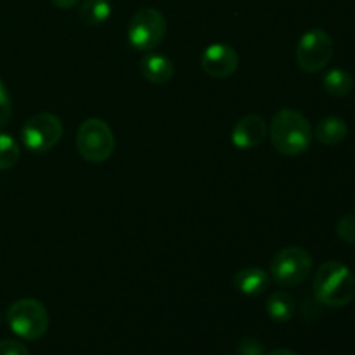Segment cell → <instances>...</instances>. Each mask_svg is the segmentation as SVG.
Listing matches in <instances>:
<instances>
[{"instance_id":"ffe728a7","label":"cell","mask_w":355,"mask_h":355,"mask_svg":"<svg viewBox=\"0 0 355 355\" xmlns=\"http://www.w3.org/2000/svg\"><path fill=\"white\" fill-rule=\"evenodd\" d=\"M0 355H30V352L16 340H0Z\"/></svg>"},{"instance_id":"30bf717a","label":"cell","mask_w":355,"mask_h":355,"mask_svg":"<svg viewBox=\"0 0 355 355\" xmlns=\"http://www.w3.org/2000/svg\"><path fill=\"white\" fill-rule=\"evenodd\" d=\"M267 134H269V127H267L266 120L262 116L246 114V116L239 118L234 127H232L231 141L238 149L248 151V149L262 144Z\"/></svg>"},{"instance_id":"44dd1931","label":"cell","mask_w":355,"mask_h":355,"mask_svg":"<svg viewBox=\"0 0 355 355\" xmlns=\"http://www.w3.org/2000/svg\"><path fill=\"white\" fill-rule=\"evenodd\" d=\"M238 355H263V345L255 338H245L239 343Z\"/></svg>"},{"instance_id":"2e32d148","label":"cell","mask_w":355,"mask_h":355,"mask_svg":"<svg viewBox=\"0 0 355 355\" xmlns=\"http://www.w3.org/2000/svg\"><path fill=\"white\" fill-rule=\"evenodd\" d=\"M322 89L333 97H345L354 89V76L345 69H329L322 76Z\"/></svg>"},{"instance_id":"8992f818","label":"cell","mask_w":355,"mask_h":355,"mask_svg":"<svg viewBox=\"0 0 355 355\" xmlns=\"http://www.w3.org/2000/svg\"><path fill=\"white\" fill-rule=\"evenodd\" d=\"M166 35V19L155 7H144L132 16L127 37L134 49L151 52L158 47Z\"/></svg>"},{"instance_id":"ba28073f","label":"cell","mask_w":355,"mask_h":355,"mask_svg":"<svg viewBox=\"0 0 355 355\" xmlns=\"http://www.w3.org/2000/svg\"><path fill=\"white\" fill-rule=\"evenodd\" d=\"M333 38L321 28L305 31L297 45V62L307 73H318L329 64L333 58Z\"/></svg>"},{"instance_id":"7a4b0ae2","label":"cell","mask_w":355,"mask_h":355,"mask_svg":"<svg viewBox=\"0 0 355 355\" xmlns=\"http://www.w3.org/2000/svg\"><path fill=\"white\" fill-rule=\"evenodd\" d=\"M312 288L322 305L345 307L355 298V276L345 263L329 260L318 269Z\"/></svg>"},{"instance_id":"d4e9b609","label":"cell","mask_w":355,"mask_h":355,"mask_svg":"<svg viewBox=\"0 0 355 355\" xmlns=\"http://www.w3.org/2000/svg\"><path fill=\"white\" fill-rule=\"evenodd\" d=\"M0 321H2V315H0Z\"/></svg>"},{"instance_id":"7c38bea8","label":"cell","mask_w":355,"mask_h":355,"mask_svg":"<svg viewBox=\"0 0 355 355\" xmlns=\"http://www.w3.org/2000/svg\"><path fill=\"white\" fill-rule=\"evenodd\" d=\"M232 283L239 293L246 295V297H259V295L266 293L269 288L270 276L266 270L257 269V267H245L236 272Z\"/></svg>"},{"instance_id":"4fadbf2b","label":"cell","mask_w":355,"mask_h":355,"mask_svg":"<svg viewBox=\"0 0 355 355\" xmlns=\"http://www.w3.org/2000/svg\"><path fill=\"white\" fill-rule=\"evenodd\" d=\"M347 134H349V127H347L345 120L340 116L321 118L314 130V137L326 146L340 144L347 137Z\"/></svg>"},{"instance_id":"8fae6325","label":"cell","mask_w":355,"mask_h":355,"mask_svg":"<svg viewBox=\"0 0 355 355\" xmlns=\"http://www.w3.org/2000/svg\"><path fill=\"white\" fill-rule=\"evenodd\" d=\"M139 69L146 80H149L151 83H158V85L168 83L175 73L172 59L166 58L165 54H158V52H148L146 55H142V59L139 61Z\"/></svg>"},{"instance_id":"5bb4252c","label":"cell","mask_w":355,"mask_h":355,"mask_svg":"<svg viewBox=\"0 0 355 355\" xmlns=\"http://www.w3.org/2000/svg\"><path fill=\"white\" fill-rule=\"evenodd\" d=\"M297 312L295 298L288 291H274L267 300V314L276 322H288Z\"/></svg>"},{"instance_id":"603a6c76","label":"cell","mask_w":355,"mask_h":355,"mask_svg":"<svg viewBox=\"0 0 355 355\" xmlns=\"http://www.w3.org/2000/svg\"><path fill=\"white\" fill-rule=\"evenodd\" d=\"M266 355H298V354L293 352V350H290V349H276V350H272V352H269Z\"/></svg>"},{"instance_id":"6da1fadb","label":"cell","mask_w":355,"mask_h":355,"mask_svg":"<svg viewBox=\"0 0 355 355\" xmlns=\"http://www.w3.org/2000/svg\"><path fill=\"white\" fill-rule=\"evenodd\" d=\"M267 135L277 153L284 156H298L311 148L314 130L305 114L293 107H283L270 120Z\"/></svg>"},{"instance_id":"ac0fdd59","label":"cell","mask_w":355,"mask_h":355,"mask_svg":"<svg viewBox=\"0 0 355 355\" xmlns=\"http://www.w3.org/2000/svg\"><path fill=\"white\" fill-rule=\"evenodd\" d=\"M336 234L347 245L355 246V215L350 214L340 218L338 224H336Z\"/></svg>"},{"instance_id":"3957f363","label":"cell","mask_w":355,"mask_h":355,"mask_svg":"<svg viewBox=\"0 0 355 355\" xmlns=\"http://www.w3.org/2000/svg\"><path fill=\"white\" fill-rule=\"evenodd\" d=\"M7 322L16 336L23 340H38L49 329V312L35 298H21L7 309Z\"/></svg>"},{"instance_id":"d6986e66","label":"cell","mask_w":355,"mask_h":355,"mask_svg":"<svg viewBox=\"0 0 355 355\" xmlns=\"http://www.w3.org/2000/svg\"><path fill=\"white\" fill-rule=\"evenodd\" d=\"M10 113H12V104H10L9 92L0 80V128L9 121Z\"/></svg>"},{"instance_id":"277c9868","label":"cell","mask_w":355,"mask_h":355,"mask_svg":"<svg viewBox=\"0 0 355 355\" xmlns=\"http://www.w3.org/2000/svg\"><path fill=\"white\" fill-rule=\"evenodd\" d=\"M78 155L89 163H104L114 151V134L101 118H89L76 132Z\"/></svg>"},{"instance_id":"cb8c5ba5","label":"cell","mask_w":355,"mask_h":355,"mask_svg":"<svg viewBox=\"0 0 355 355\" xmlns=\"http://www.w3.org/2000/svg\"><path fill=\"white\" fill-rule=\"evenodd\" d=\"M225 355H238V354H225Z\"/></svg>"},{"instance_id":"5b68a950","label":"cell","mask_w":355,"mask_h":355,"mask_svg":"<svg viewBox=\"0 0 355 355\" xmlns=\"http://www.w3.org/2000/svg\"><path fill=\"white\" fill-rule=\"evenodd\" d=\"M312 272V255L302 246H286L274 255L269 276L279 286L291 288L304 283Z\"/></svg>"},{"instance_id":"9c48e42d","label":"cell","mask_w":355,"mask_h":355,"mask_svg":"<svg viewBox=\"0 0 355 355\" xmlns=\"http://www.w3.org/2000/svg\"><path fill=\"white\" fill-rule=\"evenodd\" d=\"M238 66V52L227 44H211L201 54V68L211 78H229Z\"/></svg>"},{"instance_id":"52a82bcc","label":"cell","mask_w":355,"mask_h":355,"mask_svg":"<svg viewBox=\"0 0 355 355\" xmlns=\"http://www.w3.org/2000/svg\"><path fill=\"white\" fill-rule=\"evenodd\" d=\"M62 121L54 113H38L21 128V141L31 153H47L61 141Z\"/></svg>"},{"instance_id":"9a60e30c","label":"cell","mask_w":355,"mask_h":355,"mask_svg":"<svg viewBox=\"0 0 355 355\" xmlns=\"http://www.w3.org/2000/svg\"><path fill=\"white\" fill-rule=\"evenodd\" d=\"M111 16L110 0H83L80 3L78 19L85 26H101Z\"/></svg>"},{"instance_id":"7402d4cb","label":"cell","mask_w":355,"mask_h":355,"mask_svg":"<svg viewBox=\"0 0 355 355\" xmlns=\"http://www.w3.org/2000/svg\"><path fill=\"white\" fill-rule=\"evenodd\" d=\"M51 2L54 3L55 7H59V9H71V7H75L80 0H51Z\"/></svg>"},{"instance_id":"e0dca14e","label":"cell","mask_w":355,"mask_h":355,"mask_svg":"<svg viewBox=\"0 0 355 355\" xmlns=\"http://www.w3.org/2000/svg\"><path fill=\"white\" fill-rule=\"evenodd\" d=\"M21 149L16 139L9 134H0V170L14 168L19 162Z\"/></svg>"}]
</instances>
